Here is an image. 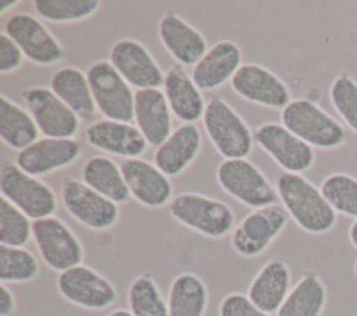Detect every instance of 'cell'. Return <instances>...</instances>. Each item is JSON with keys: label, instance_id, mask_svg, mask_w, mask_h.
<instances>
[{"label": "cell", "instance_id": "cell-26", "mask_svg": "<svg viewBox=\"0 0 357 316\" xmlns=\"http://www.w3.org/2000/svg\"><path fill=\"white\" fill-rule=\"evenodd\" d=\"M81 120L93 118L98 113L86 72L64 65L50 78L49 86Z\"/></svg>", "mask_w": 357, "mask_h": 316}, {"label": "cell", "instance_id": "cell-28", "mask_svg": "<svg viewBox=\"0 0 357 316\" xmlns=\"http://www.w3.org/2000/svg\"><path fill=\"white\" fill-rule=\"evenodd\" d=\"M328 301V288L315 271H305L291 287L275 316H321Z\"/></svg>", "mask_w": 357, "mask_h": 316}, {"label": "cell", "instance_id": "cell-31", "mask_svg": "<svg viewBox=\"0 0 357 316\" xmlns=\"http://www.w3.org/2000/svg\"><path fill=\"white\" fill-rule=\"evenodd\" d=\"M127 302L132 316H169L167 299L149 273H141L130 283Z\"/></svg>", "mask_w": 357, "mask_h": 316}, {"label": "cell", "instance_id": "cell-16", "mask_svg": "<svg viewBox=\"0 0 357 316\" xmlns=\"http://www.w3.org/2000/svg\"><path fill=\"white\" fill-rule=\"evenodd\" d=\"M107 60L137 90L163 86L166 72H163L149 49L137 39L124 38L114 42Z\"/></svg>", "mask_w": 357, "mask_h": 316}, {"label": "cell", "instance_id": "cell-18", "mask_svg": "<svg viewBox=\"0 0 357 316\" xmlns=\"http://www.w3.org/2000/svg\"><path fill=\"white\" fill-rule=\"evenodd\" d=\"M131 198L149 209L167 206L173 199V184L155 163L145 159H126L120 164Z\"/></svg>", "mask_w": 357, "mask_h": 316}, {"label": "cell", "instance_id": "cell-12", "mask_svg": "<svg viewBox=\"0 0 357 316\" xmlns=\"http://www.w3.org/2000/svg\"><path fill=\"white\" fill-rule=\"evenodd\" d=\"M56 288L67 302L88 310L107 309L119 299L114 284L84 263L59 273Z\"/></svg>", "mask_w": 357, "mask_h": 316}, {"label": "cell", "instance_id": "cell-10", "mask_svg": "<svg viewBox=\"0 0 357 316\" xmlns=\"http://www.w3.org/2000/svg\"><path fill=\"white\" fill-rule=\"evenodd\" d=\"M32 239L42 262L49 269L61 273L82 264L84 246L61 219L50 216L33 220Z\"/></svg>", "mask_w": 357, "mask_h": 316}, {"label": "cell", "instance_id": "cell-41", "mask_svg": "<svg viewBox=\"0 0 357 316\" xmlns=\"http://www.w3.org/2000/svg\"><path fill=\"white\" fill-rule=\"evenodd\" d=\"M349 241L351 244V246L354 249H357V220H354L351 224H350V228H349Z\"/></svg>", "mask_w": 357, "mask_h": 316}, {"label": "cell", "instance_id": "cell-30", "mask_svg": "<svg viewBox=\"0 0 357 316\" xmlns=\"http://www.w3.org/2000/svg\"><path fill=\"white\" fill-rule=\"evenodd\" d=\"M208 301L205 281L195 273H180L169 287V316H205Z\"/></svg>", "mask_w": 357, "mask_h": 316}, {"label": "cell", "instance_id": "cell-2", "mask_svg": "<svg viewBox=\"0 0 357 316\" xmlns=\"http://www.w3.org/2000/svg\"><path fill=\"white\" fill-rule=\"evenodd\" d=\"M167 212L181 226L212 239L231 234L236 227V213L226 202L198 192L174 195Z\"/></svg>", "mask_w": 357, "mask_h": 316}, {"label": "cell", "instance_id": "cell-21", "mask_svg": "<svg viewBox=\"0 0 357 316\" xmlns=\"http://www.w3.org/2000/svg\"><path fill=\"white\" fill-rule=\"evenodd\" d=\"M243 64L240 46L230 39H222L206 50L190 75L201 90L209 92L230 82Z\"/></svg>", "mask_w": 357, "mask_h": 316}, {"label": "cell", "instance_id": "cell-43", "mask_svg": "<svg viewBox=\"0 0 357 316\" xmlns=\"http://www.w3.org/2000/svg\"><path fill=\"white\" fill-rule=\"evenodd\" d=\"M353 273H354V276L357 277V259H356V262H354V264H353Z\"/></svg>", "mask_w": 357, "mask_h": 316}, {"label": "cell", "instance_id": "cell-36", "mask_svg": "<svg viewBox=\"0 0 357 316\" xmlns=\"http://www.w3.org/2000/svg\"><path fill=\"white\" fill-rule=\"evenodd\" d=\"M329 100L344 125L357 134V81L346 71L339 72L329 86Z\"/></svg>", "mask_w": 357, "mask_h": 316}, {"label": "cell", "instance_id": "cell-24", "mask_svg": "<svg viewBox=\"0 0 357 316\" xmlns=\"http://www.w3.org/2000/svg\"><path fill=\"white\" fill-rule=\"evenodd\" d=\"M163 92L166 95L172 114L181 124H195L202 118L206 102L202 90L194 84L187 70L180 65H172L165 74Z\"/></svg>", "mask_w": 357, "mask_h": 316}, {"label": "cell", "instance_id": "cell-39", "mask_svg": "<svg viewBox=\"0 0 357 316\" xmlns=\"http://www.w3.org/2000/svg\"><path fill=\"white\" fill-rule=\"evenodd\" d=\"M17 310V301L7 284L0 285V316H13Z\"/></svg>", "mask_w": 357, "mask_h": 316}, {"label": "cell", "instance_id": "cell-17", "mask_svg": "<svg viewBox=\"0 0 357 316\" xmlns=\"http://www.w3.org/2000/svg\"><path fill=\"white\" fill-rule=\"evenodd\" d=\"M82 155V146L77 139L39 138L17 153L15 164L33 177L50 175L73 166Z\"/></svg>", "mask_w": 357, "mask_h": 316}, {"label": "cell", "instance_id": "cell-5", "mask_svg": "<svg viewBox=\"0 0 357 316\" xmlns=\"http://www.w3.org/2000/svg\"><path fill=\"white\" fill-rule=\"evenodd\" d=\"M216 181L227 195L251 209L273 205L279 199L275 185L247 157L223 160L216 168Z\"/></svg>", "mask_w": 357, "mask_h": 316}, {"label": "cell", "instance_id": "cell-29", "mask_svg": "<svg viewBox=\"0 0 357 316\" xmlns=\"http://www.w3.org/2000/svg\"><path fill=\"white\" fill-rule=\"evenodd\" d=\"M39 128L28 111L13 99L0 97V136L10 149L21 152L39 139Z\"/></svg>", "mask_w": 357, "mask_h": 316}, {"label": "cell", "instance_id": "cell-23", "mask_svg": "<svg viewBox=\"0 0 357 316\" xmlns=\"http://www.w3.org/2000/svg\"><path fill=\"white\" fill-rule=\"evenodd\" d=\"M202 135L197 124H180L153 153V163L167 175H181L198 157Z\"/></svg>", "mask_w": 357, "mask_h": 316}, {"label": "cell", "instance_id": "cell-20", "mask_svg": "<svg viewBox=\"0 0 357 316\" xmlns=\"http://www.w3.org/2000/svg\"><path fill=\"white\" fill-rule=\"evenodd\" d=\"M158 36L176 64L183 67H194L209 49L205 36L172 10L160 17L158 22Z\"/></svg>", "mask_w": 357, "mask_h": 316}, {"label": "cell", "instance_id": "cell-38", "mask_svg": "<svg viewBox=\"0 0 357 316\" xmlns=\"http://www.w3.org/2000/svg\"><path fill=\"white\" fill-rule=\"evenodd\" d=\"M25 56L17 43L4 32L0 33V74L8 75L18 71L24 64Z\"/></svg>", "mask_w": 357, "mask_h": 316}, {"label": "cell", "instance_id": "cell-33", "mask_svg": "<svg viewBox=\"0 0 357 316\" xmlns=\"http://www.w3.org/2000/svg\"><path fill=\"white\" fill-rule=\"evenodd\" d=\"M40 273L38 258L25 246L0 245L1 284H24L33 281Z\"/></svg>", "mask_w": 357, "mask_h": 316}, {"label": "cell", "instance_id": "cell-9", "mask_svg": "<svg viewBox=\"0 0 357 316\" xmlns=\"http://www.w3.org/2000/svg\"><path fill=\"white\" fill-rule=\"evenodd\" d=\"M3 32L17 43L25 58L36 65L52 67L63 61L66 56L60 40L36 14L25 11L11 14Z\"/></svg>", "mask_w": 357, "mask_h": 316}, {"label": "cell", "instance_id": "cell-37", "mask_svg": "<svg viewBox=\"0 0 357 316\" xmlns=\"http://www.w3.org/2000/svg\"><path fill=\"white\" fill-rule=\"evenodd\" d=\"M219 316H271L259 309L247 294L230 292L219 303Z\"/></svg>", "mask_w": 357, "mask_h": 316}, {"label": "cell", "instance_id": "cell-35", "mask_svg": "<svg viewBox=\"0 0 357 316\" xmlns=\"http://www.w3.org/2000/svg\"><path fill=\"white\" fill-rule=\"evenodd\" d=\"M33 220L1 196L0 202V245L25 246L32 239Z\"/></svg>", "mask_w": 357, "mask_h": 316}, {"label": "cell", "instance_id": "cell-22", "mask_svg": "<svg viewBox=\"0 0 357 316\" xmlns=\"http://www.w3.org/2000/svg\"><path fill=\"white\" fill-rule=\"evenodd\" d=\"M173 114L160 88L138 89L134 99V124L151 146H159L173 132Z\"/></svg>", "mask_w": 357, "mask_h": 316}, {"label": "cell", "instance_id": "cell-15", "mask_svg": "<svg viewBox=\"0 0 357 316\" xmlns=\"http://www.w3.org/2000/svg\"><path fill=\"white\" fill-rule=\"evenodd\" d=\"M230 86L243 100L262 107L282 111L291 102L286 82L257 63H244L230 81Z\"/></svg>", "mask_w": 357, "mask_h": 316}, {"label": "cell", "instance_id": "cell-25", "mask_svg": "<svg viewBox=\"0 0 357 316\" xmlns=\"http://www.w3.org/2000/svg\"><path fill=\"white\" fill-rule=\"evenodd\" d=\"M291 290V271L282 259L268 260L248 285V298L264 312L272 315L282 306Z\"/></svg>", "mask_w": 357, "mask_h": 316}, {"label": "cell", "instance_id": "cell-1", "mask_svg": "<svg viewBox=\"0 0 357 316\" xmlns=\"http://www.w3.org/2000/svg\"><path fill=\"white\" fill-rule=\"evenodd\" d=\"M275 188L280 205L303 231L321 235L336 226L337 213L321 189L303 174L283 173L278 177Z\"/></svg>", "mask_w": 357, "mask_h": 316}, {"label": "cell", "instance_id": "cell-14", "mask_svg": "<svg viewBox=\"0 0 357 316\" xmlns=\"http://www.w3.org/2000/svg\"><path fill=\"white\" fill-rule=\"evenodd\" d=\"M22 99L45 138L75 139L81 118L47 86H31L22 92Z\"/></svg>", "mask_w": 357, "mask_h": 316}, {"label": "cell", "instance_id": "cell-3", "mask_svg": "<svg viewBox=\"0 0 357 316\" xmlns=\"http://www.w3.org/2000/svg\"><path fill=\"white\" fill-rule=\"evenodd\" d=\"M280 123L314 149L333 150L347 141L346 127L312 100L298 97L280 111Z\"/></svg>", "mask_w": 357, "mask_h": 316}, {"label": "cell", "instance_id": "cell-8", "mask_svg": "<svg viewBox=\"0 0 357 316\" xmlns=\"http://www.w3.org/2000/svg\"><path fill=\"white\" fill-rule=\"evenodd\" d=\"M86 75L98 113L107 120L134 123L135 92L110 61H93Z\"/></svg>", "mask_w": 357, "mask_h": 316}, {"label": "cell", "instance_id": "cell-13", "mask_svg": "<svg viewBox=\"0 0 357 316\" xmlns=\"http://www.w3.org/2000/svg\"><path fill=\"white\" fill-rule=\"evenodd\" d=\"M255 143L284 173L303 174L315 163V150L282 123H264L254 129Z\"/></svg>", "mask_w": 357, "mask_h": 316}, {"label": "cell", "instance_id": "cell-7", "mask_svg": "<svg viewBox=\"0 0 357 316\" xmlns=\"http://www.w3.org/2000/svg\"><path fill=\"white\" fill-rule=\"evenodd\" d=\"M1 196L10 200L31 220L54 216L57 196L52 187L21 170L15 163H6L0 170Z\"/></svg>", "mask_w": 357, "mask_h": 316}, {"label": "cell", "instance_id": "cell-19", "mask_svg": "<svg viewBox=\"0 0 357 316\" xmlns=\"http://www.w3.org/2000/svg\"><path fill=\"white\" fill-rule=\"evenodd\" d=\"M85 141L89 146L126 159H137L148 149V142L134 123L100 118L85 128Z\"/></svg>", "mask_w": 357, "mask_h": 316}, {"label": "cell", "instance_id": "cell-34", "mask_svg": "<svg viewBox=\"0 0 357 316\" xmlns=\"http://www.w3.org/2000/svg\"><path fill=\"white\" fill-rule=\"evenodd\" d=\"M319 189L336 213L357 220V177L331 173L322 180Z\"/></svg>", "mask_w": 357, "mask_h": 316}, {"label": "cell", "instance_id": "cell-27", "mask_svg": "<svg viewBox=\"0 0 357 316\" xmlns=\"http://www.w3.org/2000/svg\"><path fill=\"white\" fill-rule=\"evenodd\" d=\"M81 177L88 187L117 205L131 200L121 167L109 156L93 155L86 159L81 168Z\"/></svg>", "mask_w": 357, "mask_h": 316}, {"label": "cell", "instance_id": "cell-6", "mask_svg": "<svg viewBox=\"0 0 357 316\" xmlns=\"http://www.w3.org/2000/svg\"><path fill=\"white\" fill-rule=\"evenodd\" d=\"M289 219L286 209L279 203L252 209L231 231L233 251L247 259L261 256L283 232Z\"/></svg>", "mask_w": 357, "mask_h": 316}, {"label": "cell", "instance_id": "cell-42", "mask_svg": "<svg viewBox=\"0 0 357 316\" xmlns=\"http://www.w3.org/2000/svg\"><path fill=\"white\" fill-rule=\"evenodd\" d=\"M106 316H132V313L128 310V309H124V308H117V309H113L110 310Z\"/></svg>", "mask_w": 357, "mask_h": 316}, {"label": "cell", "instance_id": "cell-40", "mask_svg": "<svg viewBox=\"0 0 357 316\" xmlns=\"http://www.w3.org/2000/svg\"><path fill=\"white\" fill-rule=\"evenodd\" d=\"M20 3H21L20 0H0V15H4Z\"/></svg>", "mask_w": 357, "mask_h": 316}, {"label": "cell", "instance_id": "cell-32", "mask_svg": "<svg viewBox=\"0 0 357 316\" xmlns=\"http://www.w3.org/2000/svg\"><path fill=\"white\" fill-rule=\"evenodd\" d=\"M102 7L99 0H35L32 8L45 22L73 24L91 18Z\"/></svg>", "mask_w": 357, "mask_h": 316}, {"label": "cell", "instance_id": "cell-4", "mask_svg": "<svg viewBox=\"0 0 357 316\" xmlns=\"http://www.w3.org/2000/svg\"><path fill=\"white\" fill-rule=\"evenodd\" d=\"M202 125L211 143L225 160L244 159L252 152L254 131L223 97L212 96L206 102Z\"/></svg>", "mask_w": 357, "mask_h": 316}, {"label": "cell", "instance_id": "cell-11", "mask_svg": "<svg viewBox=\"0 0 357 316\" xmlns=\"http://www.w3.org/2000/svg\"><path fill=\"white\" fill-rule=\"evenodd\" d=\"M61 202L77 223L92 231H106L114 227L120 219L117 203L78 178L68 177L61 181Z\"/></svg>", "mask_w": 357, "mask_h": 316}]
</instances>
